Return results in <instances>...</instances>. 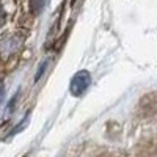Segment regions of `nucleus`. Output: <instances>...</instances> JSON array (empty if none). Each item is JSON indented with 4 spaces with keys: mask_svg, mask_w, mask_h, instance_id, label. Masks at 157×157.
<instances>
[{
    "mask_svg": "<svg viewBox=\"0 0 157 157\" xmlns=\"http://www.w3.org/2000/svg\"><path fill=\"white\" fill-rule=\"evenodd\" d=\"M91 83V77L86 71H80V72H77L74 77H72V80H71V85H69V90H71V93L74 96H80L82 93H85V90L90 86Z\"/></svg>",
    "mask_w": 157,
    "mask_h": 157,
    "instance_id": "f257e3e1",
    "label": "nucleus"
},
{
    "mask_svg": "<svg viewBox=\"0 0 157 157\" xmlns=\"http://www.w3.org/2000/svg\"><path fill=\"white\" fill-rule=\"evenodd\" d=\"M43 6V0H32V11L33 13H38Z\"/></svg>",
    "mask_w": 157,
    "mask_h": 157,
    "instance_id": "f03ea898",
    "label": "nucleus"
},
{
    "mask_svg": "<svg viewBox=\"0 0 157 157\" xmlns=\"http://www.w3.org/2000/svg\"><path fill=\"white\" fill-rule=\"evenodd\" d=\"M27 123H29V113H27V116L24 118V121H22V124H21V126H17V127H16L14 130H13V134H17L19 130H22V129H24L25 126H27Z\"/></svg>",
    "mask_w": 157,
    "mask_h": 157,
    "instance_id": "7ed1b4c3",
    "label": "nucleus"
},
{
    "mask_svg": "<svg viewBox=\"0 0 157 157\" xmlns=\"http://www.w3.org/2000/svg\"><path fill=\"white\" fill-rule=\"evenodd\" d=\"M3 94H5V90H3V83H0V102L3 101Z\"/></svg>",
    "mask_w": 157,
    "mask_h": 157,
    "instance_id": "20e7f679",
    "label": "nucleus"
}]
</instances>
